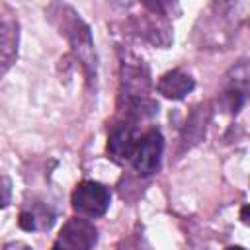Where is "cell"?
<instances>
[{"label": "cell", "instance_id": "6da1fadb", "mask_svg": "<svg viewBox=\"0 0 250 250\" xmlns=\"http://www.w3.org/2000/svg\"><path fill=\"white\" fill-rule=\"evenodd\" d=\"M148 70L141 59L127 55L121 61V100L125 102L127 117H143L154 111L148 98Z\"/></svg>", "mask_w": 250, "mask_h": 250}, {"label": "cell", "instance_id": "7a4b0ae2", "mask_svg": "<svg viewBox=\"0 0 250 250\" xmlns=\"http://www.w3.org/2000/svg\"><path fill=\"white\" fill-rule=\"evenodd\" d=\"M49 16H55L61 27V33H64L74 49V53L80 57V61L96 72V59H94V43L88 25L78 18V14L66 6V4H53L49 6Z\"/></svg>", "mask_w": 250, "mask_h": 250}, {"label": "cell", "instance_id": "3957f363", "mask_svg": "<svg viewBox=\"0 0 250 250\" xmlns=\"http://www.w3.org/2000/svg\"><path fill=\"white\" fill-rule=\"evenodd\" d=\"M109 201H111L109 189L94 180L80 182L72 191V209L80 217L96 219L105 215V211L109 209Z\"/></svg>", "mask_w": 250, "mask_h": 250}, {"label": "cell", "instance_id": "277c9868", "mask_svg": "<svg viewBox=\"0 0 250 250\" xmlns=\"http://www.w3.org/2000/svg\"><path fill=\"white\" fill-rule=\"evenodd\" d=\"M162 152H164V139H162L160 131L150 129L146 135L141 137V141L135 148V154L131 156L135 172L141 176H148V174L156 172L160 166V160H162Z\"/></svg>", "mask_w": 250, "mask_h": 250}, {"label": "cell", "instance_id": "5b68a950", "mask_svg": "<svg viewBox=\"0 0 250 250\" xmlns=\"http://www.w3.org/2000/svg\"><path fill=\"white\" fill-rule=\"evenodd\" d=\"M141 137L143 135H141L139 127L131 119H125V121L113 125V129H111V133L107 137V152H109V156L115 162L131 160Z\"/></svg>", "mask_w": 250, "mask_h": 250}, {"label": "cell", "instance_id": "8992f818", "mask_svg": "<svg viewBox=\"0 0 250 250\" xmlns=\"http://www.w3.org/2000/svg\"><path fill=\"white\" fill-rule=\"evenodd\" d=\"M55 242L68 250H92L98 242V229L94 227V223L74 217L64 223Z\"/></svg>", "mask_w": 250, "mask_h": 250}, {"label": "cell", "instance_id": "52a82bcc", "mask_svg": "<svg viewBox=\"0 0 250 250\" xmlns=\"http://www.w3.org/2000/svg\"><path fill=\"white\" fill-rule=\"evenodd\" d=\"M16 55H18V21L8 14H0V78L14 64Z\"/></svg>", "mask_w": 250, "mask_h": 250}, {"label": "cell", "instance_id": "ba28073f", "mask_svg": "<svg viewBox=\"0 0 250 250\" xmlns=\"http://www.w3.org/2000/svg\"><path fill=\"white\" fill-rule=\"evenodd\" d=\"M55 223V211L39 199H33L23 205L20 213V227L23 230H47Z\"/></svg>", "mask_w": 250, "mask_h": 250}, {"label": "cell", "instance_id": "9c48e42d", "mask_svg": "<svg viewBox=\"0 0 250 250\" xmlns=\"http://www.w3.org/2000/svg\"><path fill=\"white\" fill-rule=\"evenodd\" d=\"M193 86H195L193 78L188 72L180 70V68L168 70L166 74L160 76V80L156 84L158 92L164 98H168V100H182V98H186L193 90Z\"/></svg>", "mask_w": 250, "mask_h": 250}, {"label": "cell", "instance_id": "30bf717a", "mask_svg": "<svg viewBox=\"0 0 250 250\" xmlns=\"http://www.w3.org/2000/svg\"><path fill=\"white\" fill-rule=\"evenodd\" d=\"M12 199V180L0 170V209L8 207Z\"/></svg>", "mask_w": 250, "mask_h": 250}, {"label": "cell", "instance_id": "8fae6325", "mask_svg": "<svg viewBox=\"0 0 250 250\" xmlns=\"http://www.w3.org/2000/svg\"><path fill=\"white\" fill-rule=\"evenodd\" d=\"M4 250H33L29 244H25V242H21V240H16V242H8L6 246H4Z\"/></svg>", "mask_w": 250, "mask_h": 250}, {"label": "cell", "instance_id": "7c38bea8", "mask_svg": "<svg viewBox=\"0 0 250 250\" xmlns=\"http://www.w3.org/2000/svg\"><path fill=\"white\" fill-rule=\"evenodd\" d=\"M240 217H242V221H244V223H248V205H244V207H242V215H240Z\"/></svg>", "mask_w": 250, "mask_h": 250}, {"label": "cell", "instance_id": "4fadbf2b", "mask_svg": "<svg viewBox=\"0 0 250 250\" xmlns=\"http://www.w3.org/2000/svg\"><path fill=\"white\" fill-rule=\"evenodd\" d=\"M51 250H68V248H64V246H61V244H59V242H55V244H53V248H51Z\"/></svg>", "mask_w": 250, "mask_h": 250}, {"label": "cell", "instance_id": "5bb4252c", "mask_svg": "<svg viewBox=\"0 0 250 250\" xmlns=\"http://www.w3.org/2000/svg\"><path fill=\"white\" fill-rule=\"evenodd\" d=\"M227 250H244L242 246H230V248H227Z\"/></svg>", "mask_w": 250, "mask_h": 250}]
</instances>
